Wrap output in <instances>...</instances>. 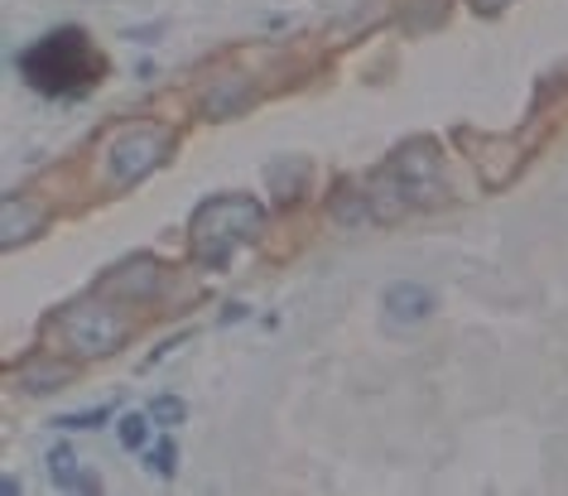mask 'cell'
Here are the masks:
<instances>
[{
  "label": "cell",
  "mask_w": 568,
  "mask_h": 496,
  "mask_svg": "<svg viewBox=\"0 0 568 496\" xmlns=\"http://www.w3.org/2000/svg\"><path fill=\"white\" fill-rule=\"evenodd\" d=\"M366 203L376 222H400L409 207H438L448 203V160L438 140L415 135L390 150V160L366 183Z\"/></svg>",
  "instance_id": "6da1fadb"
},
{
  "label": "cell",
  "mask_w": 568,
  "mask_h": 496,
  "mask_svg": "<svg viewBox=\"0 0 568 496\" xmlns=\"http://www.w3.org/2000/svg\"><path fill=\"white\" fill-rule=\"evenodd\" d=\"M111 73L106 53L92 44L88 30L78 24H63V30H49L44 39H34L30 49L20 53V78L30 82V92L39 97H88L97 82Z\"/></svg>",
  "instance_id": "7a4b0ae2"
},
{
  "label": "cell",
  "mask_w": 568,
  "mask_h": 496,
  "mask_svg": "<svg viewBox=\"0 0 568 496\" xmlns=\"http://www.w3.org/2000/svg\"><path fill=\"white\" fill-rule=\"evenodd\" d=\"M265 232V207L251 193H217L203 198L189 217V251L203 271H222L236 256V246H246Z\"/></svg>",
  "instance_id": "3957f363"
},
{
  "label": "cell",
  "mask_w": 568,
  "mask_h": 496,
  "mask_svg": "<svg viewBox=\"0 0 568 496\" xmlns=\"http://www.w3.org/2000/svg\"><path fill=\"white\" fill-rule=\"evenodd\" d=\"M49 328L63 337V347L73 352V357L102 362V357H116V352L131 343L135 323L121 308V300H111V294H102V290H88L82 300L63 304Z\"/></svg>",
  "instance_id": "277c9868"
},
{
  "label": "cell",
  "mask_w": 568,
  "mask_h": 496,
  "mask_svg": "<svg viewBox=\"0 0 568 496\" xmlns=\"http://www.w3.org/2000/svg\"><path fill=\"white\" fill-rule=\"evenodd\" d=\"M453 145L463 150V160L473 164L477 183L491 193L510 189V183L525 174V164H530V140L520 131H477V125H458V131H453Z\"/></svg>",
  "instance_id": "5b68a950"
},
{
  "label": "cell",
  "mask_w": 568,
  "mask_h": 496,
  "mask_svg": "<svg viewBox=\"0 0 568 496\" xmlns=\"http://www.w3.org/2000/svg\"><path fill=\"white\" fill-rule=\"evenodd\" d=\"M174 150V135L164 125H125V131L106 145V160H102V179L111 193H125L135 183H145L154 169L169 160Z\"/></svg>",
  "instance_id": "8992f818"
},
{
  "label": "cell",
  "mask_w": 568,
  "mask_h": 496,
  "mask_svg": "<svg viewBox=\"0 0 568 496\" xmlns=\"http://www.w3.org/2000/svg\"><path fill=\"white\" fill-rule=\"evenodd\" d=\"M164 285H169V271L154 256H125L121 265H111L92 290H102L121 304H154L164 294Z\"/></svg>",
  "instance_id": "52a82bcc"
},
{
  "label": "cell",
  "mask_w": 568,
  "mask_h": 496,
  "mask_svg": "<svg viewBox=\"0 0 568 496\" xmlns=\"http://www.w3.org/2000/svg\"><path fill=\"white\" fill-rule=\"evenodd\" d=\"M381 308H386V323L390 328H424L434 314H438V294L429 285H415V280H395V285L386 290V300H381Z\"/></svg>",
  "instance_id": "ba28073f"
},
{
  "label": "cell",
  "mask_w": 568,
  "mask_h": 496,
  "mask_svg": "<svg viewBox=\"0 0 568 496\" xmlns=\"http://www.w3.org/2000/svg\"><path fill=\"white\" fill-rule=\"evenodd\" d=\"M255 107V82L251 78H212L203 82V97H197V111H203V121H232L241 117V111Z\"/></svg>",
  "instance_id": "9c48e42d"
},
{
  "label": "cell",
  "mask_w": 568,
  "mask_h": 496,
  "mask_svg": "<svg viewBox=\"0 0 568 496\" xmlns=\"http://www.w3.org/2000/svg\"><path fill=\"white\" fill-rule=\"evenodd\" d=\"M44 226H49V207L34 203V198L10 193L6 203H0V246L6 251H16V246H24V241H34V236H44Z\"/></svg>",
  "instance_id": "30bf717a"
},
{
  "label": "cell",
  "mask_w": 568,
  "mask_h": 496,
  "mask_svg": "<svg viewBox=\"0 0 568 496\" xmlns=\"http://www.w3.org/2000/svg\"><path fill=\"white\" fill-rule=\"evenodd\" d=\"M10 376H16V386H20L24 395H53V391H63L68 381L78 376V366L68 362V357H49V352H34V357H24Z\"/></svg>",
  "instance_id": "8fae6325"
},
{
  "label": "cell",
  "mask_w": 568,
  "mask_h": 496,
  "mask_svg": "<svg viewBox=\"0 0 568 496\" xmlns=\"http://www.w3.org/2000/svg\"><path fill=\"white\" fill-rule=\"evenodd\" d=\"M44 463H49V482H53L59 492H102V477L88 473V467L78 463L73 444H53V448L44 453Z\"/></svg>",
  "instance_id": "7c38bea8"
},
{
  "label": "cell",
  "mask_w": 568,
  "mask_h": 496,
  "mask_svg": "<svg viewBox=\"0 0 568 496\" xmlns=\"http://www.w3.org/2000/svg\"><path fill=\"white\" fill-rule=\"evenodd\" d=\"M265 179H270V193H275V203L280 207H294V203H304V193H308V160H275Z\"/></svg>",
  "instance_id": "4fadbf2b"
},
{
  "label": "cell",
  "mask_w": 568,
  "mask_h": 496,
  "mask_svg": "<svg viewBox=\"0 0 568 496\" xmlns=\"http://www.w3.org/2000/svg\"><path fill=\"white\" fill-rule=\"evenodd\" d=\"M328 212L343 226H357V222H366L372 217V203H366V189L357 179H337L333 183V193H328Z\"/></svg>",
  "instance_id": "5bb4252c"
},
{
  "label": "cell",
  "mask_w": 568,
  "mask_h": 496,
  "mask_svg": "<svg viewBox=\"0 0 568 496\" xmlns=\"http://www.w3.org/2000/svg\"><path fill=\"white\" fill-rule=\"evenodd\" d=\"M150 424H154L150 409H125V415L116 419V444L125 453H145L150 448Z\"/></svg>",
  "instance_id": "9a60e30c"
},
{
  "label": "cell",
  "mask_w": 568,
  "mask_h": 496,
  "mask_svg": "<svg viewBox=\"0 0 568 496\" xmlns=\"http://www.w3.org/2000/svg\"><path fill=\"white\" fill-rule=\"evenodd\" d=\"M140 458H145V467H150L154 477H174V473H179V438H174V434L154 438V444L140 453Z\"/></svg>",
  "instance_id": "2e32d148"
},
{
  "label": "cell",
  "mask_w": 568,
  "mask_h": 496,
  "mask_svg": "<svg viewBox=\"0 0 568 496\" xmlns=\"http://www.w3.org/2000/svg\"><path fill=\"white\" fill-rule=\"evenodd\" d=\"M111 419H116V401L92 405V409H73V415H59L53 419V429H106Z\"/></svg>",
  "instance_id": "e0dca14e"
},
{
  "label": "cell",
  "mask_w": 568,
  "mask_h": 496,
  "mask_svg": "<svg viewBox=\"0 0 568 496\" xmlns=\"http://www.w3.org/2000/svg\"><path fill=\"white\" fill-rule=\"evenodd\" d=\"M150 415H154V424H164V429H174V424L189 419V405H183L179 395H154V401H150Z\"/></svg>",
  "instance_id": "ac0fdd59"
},
{
  "label": "cell",
  "mask_w": 568,
  "mask_h": 496,
  "mask_svg": "<svg viewBox=\"0 0 568 496\" xmlns=\"http://www.w3.org/2000/svg\"><path fill=\"white\" fill-rule=\"evenodd\" d=\"M246 314H251V308L232 300V304H222V314H217V323H222V328H232V323H241V318H246Z\"/></svg>",
  "instance_id": "d6986e66"
},
{
  "label": "cell",
  "mask_w": 568,
  "mask_h": 496,
  "mask_svg": "<svg viewBox=\"0 0 568 496\" xmlns=\"http://www.w3.org/2000/svg\"><path fill=\"white\" fill-rule=\"evenodd\" d=\"M467 6H473L477 16H501V10L510 6V0H467Z\"/></svg>",
  "instance_id": "ffe728a7"
},
{
  "label": "cell",
  "mask_w": 568,
  "mask_h": 496,
  "mask_svg": "<svg viewBox=\"0 0 568 496\" xmlns=\"http://www.w3.org/2000/svg\"><path fill=\"white\" fill-rule=\"evenodd\" d=\"M164 30H169V24L160 20V24H150V30H125V39H160Z\"/></svg>",
  "instance_id": "44dd1931"
}]
</instances>
